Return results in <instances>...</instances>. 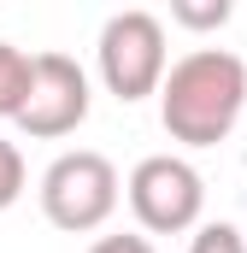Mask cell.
I'll use <instances>...</instances> for the list:
<instances>
[{"label": "cell", "mask_w": 247, "mask_h": 253, "mask_svg": "<svg viewBox=\"0 0 247 253\" xmlns=\"http://www.w3.org/2000/svg\"><path fill=\"white\" fill-rule=\"evenodd\" d=\"M247 106V65L230 47H194L159 83V124L183 147H218L242 124Z\"/></svg>", "instance_id": "cell-1"}, {"label": "cell", "mask_w": 247, "mask_h": 253, "mask_svg": "<svg viewBox=\"0 0 247 253\" xmlns=\"http://www.w3.org/2000/svg\"><path fill=\"white\" fill-rule=\"evenodd\" d=\"M118 165L106 159V153H88V147H77V153H59L47 171H41V212H47V224L65 230V236H88V230H100L112 212H118Z\"/></svg>", "instance_id": "cell-2"}, {"label": "cell", "mask_w": 247, "mask_h": 253, "mask_svg": "<svg viewBox=\"0 0 247 253\" xmlns=\"http://www.w3.org/2000/svg\"><path fill=\"white\" fill-rule=\"evenodd\" d=\"M94 59H100V83L118 94L124 106L159 94V83H165V71H171V59H165V24H159L153 12H141V6L112 12V18L100 24Z\"/></svg>", "instance_id": "cell-3"}, {"label": "cell", "mask_w": 247, "mask_h": 253, "mask_svg": "<svg viewBox=\"0 0 247 253\" xmlns=\"http://www.w3.org/2000/svg\"><path fill=\"white\" fill-rule=\"evenodd\" d=\"M124 189H129V212L147 236H183L200 224V206H206V183L183 153H147Z\"/></svg>", "instance_id": "cell-4"}, {"label": "cell", "mask_w": 247, "mask_h": 253, "mask_svg": "<svg viewBox=\"0 0 247 253\" xmlns=\"http://www.w3.org/2000/svg\"><path fill=\"white\" fill-rule=\"evenodd\" d=\"M88 118V71L71 53H30V88L12 124L36 141H53Z\"/></svg>", "instance_id": "cell-5"}, {"label": "cell", "mask_w": 247, "mask_h": 253, "mask_svg": "<svg viewBox=\"0 0 247 253\" xmlns=\"http://www.w3.org/2000/svg\"><path fill=\"white\" fill-rule=\"evenodd\" d=\"M24 88H30V53L12 47V42H0V118H18Z\"/></svg>", "instance_id": "cell-6"}, {"label": "cell", "mask_w": 247, "mask_h": 253, "mask_svg": "<svg viewBox=\"0 0 247 253\" xmlns=\"http://www.w3.org/2000/svg\"><path fill=\"white\" fill-rule=\"evenodd\" d=\"M171 18L188 24V30H218V24L230 18V0H177V6H171Z\"/></svg>", "instance_id": "cell-7"}, {"label": "cell", "mask_w": 247, "mask_h": 253, "mask_svg": "<svg viewBox=\"0 0 247 253\" xmlns=\"http://www.w3.org/2000/svg\"><path fill=\"white\" fill-rule=\"evenodd\" d=\"M188 253H247V242H242L236 224H200L194 242H188Z\"/></svg>", "instance_id": "cell-8"}, {"label": "cell", "mask_w": 247, "mask_h": 253, "mask_svg": "<svg viewBox=\"0 0 247 253\" xmlns=\"http://www.w3.org/2000/svg\"><path fill=\"white\" fill-rule=\"evenodd\" d=\"M18 194H24V153H18L12 141H0V212H6Z\"/></svg>", "instance_id": "cell-9"}, {"label": "cell", "mask_w": 247, "mask_h": 253, "mask_svg": "<svg viewBox=\"0 0 247 253\" xmlns=\"http://www.w3.org/2000/svg\"><path fill=\"white\" fill-rule=\"evenodd\" d=\"M88 253H159V248H153L147 236H100Z\"/></svg>", "instance_id": "cell-10"}]
</instances>
